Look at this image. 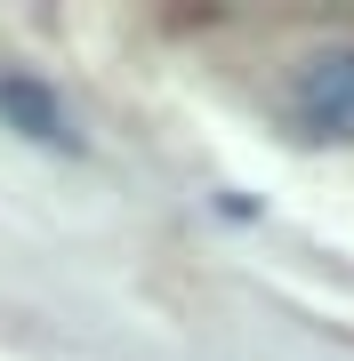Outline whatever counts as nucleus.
Listing matches in <instances>:
<instances>
[{
  "instance_id": "f257e3e1",
  "label": "nucleus",
  "mask_w": 354,
  "mask_h": 361,
  "mask_svg": "<svg viewBox=\"0 0 354 361\" xmlns=\"http://www.w3.org/2000/svg\"><path fill=\"white\" fill-rule=\"evenodd\" d=\"M290 113L298 137L314 145H354V49H314L290 73Z\"/></svg>"
},
{
  "instance_id": "f03ea898",
  "label": "nucleus",
  "mask_w": 354,
  "mask_h": 361,
  "mask_svg": "<svg viewBox=\"0 0 354 361\" xmlns=\"http://www.w3.org/2000/svg\"><path fill=\"white\" fill-rule=\"evenodd\" d=\"M0 129H16L25 145H40V153H89V137L73 129V104L40 73H25V65L0 73Z\"/></svg>"
}]
</instances>
